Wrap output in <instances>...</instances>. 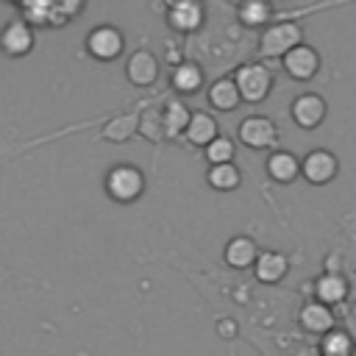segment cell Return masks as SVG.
Here are the masks:
<instances>
[{"label": "cell", "mask_w": 356, "mask_h": 356, "mask_svg": "<svg viewBox=\"0 0 356 356\" xmlns=\"http://www.w3.org/2000/svg\"><path fill=\"white\" fill-rule=\"evenodd\" d=\"M234 81H236V89H239V97L242 103L248 106H259L270 97L273 92V70L259 64V61H250V64H239L234 70Z\"/></svg>", "instance_id": "1"}, {"label": "cell", "mask_w": 356, "mask_h": 356, "mask_svg": "<svg viewBox=\"0 0 356 356\" xmlns=\"http://www.w3.org/2000/svg\"><path fill=\"white\" fill-rule=\"evenodd\" d=\"M103 186L114 203H136L145 195V172L134 164H114L106 172Z\"/></svg>", "instance_id": "2"}, {"label": "cell", "mask_w": 356, "mask_h": 356, "mask_svg": "<svg viewBox=\"0 0 356 356\" xmlns=\"http://www.w3.org/2000/svg\"><path fill=\"white\" fill-rule=\"evenodd\" d=\"M298 44H303V28L298 22H273L259 36V56L261 58H284Z\"/></svg>", "instance_id": "3"}, {"label": "cell", "mask_w": 356, "mask_h": 356, "mask_svg": "<svg viewBox=\"0 0 356 356\" xmlns=\"http://www.w3.org/2000/svg\"><path fill=\"white\" fill-rule=\"evenodd\" d=\"M236 139L250 150H273L278 145V125L264 114H248L236 125Z\"/></svg>", "instance_id": "4"}, {"label": "cell", "mask_w": 356, "mask_h": 356, "mask_svg": "<svg viewBox=\"0 0 356 356\" xmlns=\"http://www.w3.org/2000/svg\"><path fill=\"white\" fill-rule=\"evenodd\" d=\"M86 53L95 61H114L125 50V36L117 25H97L86 33Z\"/></svg>", "instance_id": "5"}, {"label": "cell", "mask_w": 356, "mask_h": 356, "mask_svg": "<svg viewBox=\"0 0 356 356\" xmlns=\"http://www.w3.org/2000/svg\"><path fill=\"white\" fill-rule=\"evenodd\" d=\"M339 172V159L325 150V147H312L300 159V178H306L312 186H325L337 178Z\"/></svg>", "instance_id": "6"}, {"label": "cell", "mask_w": 356, "mask_h": 356, "mask_svg": "<svg viewBox=\"0 0 356 356\" xmlns=\"http://www.w3.org/2000/svg\"><path fill=\"white\" fill-rule=\"evenodd\" d=\"M328 114V103L317 92H303L289 103V117L300 131H314L323 125Z\"/></svg>", "instance_id": "7"}, {"label": "cell", "mask_w": 356, "mask_h": 356, "mask_svg": "<svg viewBox=\"0 0 356 356\" xmlns=\"http://www.w3.org/2000/svg\"><path fill=\"white\" fill-rule=\"evenodd\" d=\"M36 44V36H33V28L28 19H11L3 25L0 31V50L11 58H22L33 50Z\"/></svg>", "instance_id": "8"}, {"label": "cell", "mask_w": 356, "mask_h": 356, "mask_svg": "<svg viewBox=\"0 0 356 356\" xmlns=\"http://www.w3.org/2000/svg\"><path fill=\"white\" fill-rule=\"evenodd\" d=\"M281 64L292 81H312L320 72V53L312 44H298L281 58Z\"/></svg>", "instance_id": "9"}, {"label": "cell", "mask_w": 356, "mask_h": 356, "mask_svg": "<svg viewBox=\"0 0 356 356\" xmlns=\"http://www.w3.org/2000/svg\"><path fill=\"white\" fill-rule=\"evenodd\" d=\"M159 75H161V64H159L156 53H150V50L142 47V50H134L128 56V61H125V78L134 86L147 89V86H153L159 81Z\"/></svg>", "instance_id": "10"}, {"label": "cell", "mask_w": 356, "mask_h": 356, "mask_svg": "<svg viewBox=\"0 0 356 356\" xmlns=\"http://www.w3.org/2000/svg\"><path fill=\"white\" fill-rule=\"evenodd\" d=\"M289 273V256L281 253V250H259V259L253 264V275L259 284H267V286H275L286 278Z\"/></svg>", "instance_id": "11"}, {"label": "cell", "mask_w": 356, "mask_h": 356, "mask_svg": "<svg viewBox=\"0 0 356 356\" xmlns=\"http://www.w3.org/2000/svg\"><path fill=\"white\" fill-rule=\"evenodd\" d=\"M203 17H206V8L200 0H184L167 8V25L175 33H195L203 25Z\"/></svg>", "instance_id": "12"}, {"label": "cell", "mask_w": 356, "mask_h": 356, "mask_svg": "<svg viewBox=\"0 0 356 356\" xmlns=\"http://www.w3.org/2000/svg\"><path fill=\"white\" fill-rule=\"evenodd\" d=\"M264 170L275 184H292L295 178H300V159L292 150H270Z\"/></svg>", "instance_id": "13"}, {"label": "cell", "mask_w": 356, "mask_h": 356, "mask_svg": "<svg viewBox=\"0 0 356 356\" xmlns=\"http://www.w3.org/2000/svg\"><path fill=\"white\" fill-rule=\"evenodd\" d=\"M222 259H225V264L234 267V270H248V267L253 270V264H256V259H259V245H256L250 236L236 234V236L228 239V245H225V250H222Z\"/></svg>", "instance_id": "14"}, {"label": "cell", "mask_w": 356, "mask_h": 356, "mask_svg": "<svg viewBox=\"0 0 356 356\" xmlns=\"http://www.w3.org/2000/svg\"><path fill=\"white\" fill-rule=\"evenodd\" d=\"M206 100H209V106H211L214 111H222V114H228V111L239 108L242 97H239V89H236L234 75L217 78V81H214V83L206 89Z\"/></svg>", "instance_id": "15"}, {"label": "cell", "mask_w": 356, "mask_h": 356, "mask_svg": "<svg viewBox=\"0 0 356 356\" xmlns=\"http://www.w3.org/2000/svg\"><path fill=\"white\" fill-rule=\"evenodd\" d=\"M298 323H300L303 331L323 337L334 328V312H331V306H325L320 300H309V303H303V309L298 314Z\"/></svg>", "instance_id": "16"}, {"label": "cell", "mask_w": 356, "mask_h": 356, "mask_svg": "<svg viewBox=\"0 0 356 356\" xmlns=\"http://www.w3.org/2000/svg\"><path fill=\"white\" fill-rule=\"evenodd\" d=\"M220 136V128H217V117L209 114V111H192L189 117V125L184 131V139L195 147H206L211 139Z\"/></svg>", "instance_id": "17"}, {"label": "cell", "mask_w": 356, "mask_h": 356, "mask_svg": "<svg viewBox=\"0 0 356 356\" xmlns=\"http://www.w3.org/2000/svg\"><path fill=\"white\" fill-rule=\"evenodd\" d=\"M348 281H345V275H339V273H334V270H328V273H323L317 281H314V298L320 300V303H325V306H337V303H342L345 298H348Z\"/></svg>", "instance_id": "18"}, {"label": "cell", "mask_w": 356, "mask_h": 356, "mask_svg": "<svg viewBox=\"0 0 356 356\" xmlns=\"http://www.w3.org/2000/svg\"><path fill=\"white\" fill-rule=\"evenodd\" d=\"M170 83H172V89L178 95H195V92H200V86H203V70H200V64H195V61L175 64L172 72H170Z\"/></svg>", "instance_id": "19"}, {"label": "cell", "mask_w": 356, "mask_h": 356, "mask_svg": "<svg viewBox=\"0 0 356 356\" xmlns=\"http://www.w3.org/2000/svg\"><path fill=\"white\" fill-rule=\"evenodd\" d=\"M206 184L211 189H217V192H234L242 184V170L234 161H228V164H209Z\"/></svg>", "instance_id": "20"}, {"label": "cell", "mask_w": 356, "mask_h": 356, "mask_svg": "<svg viewBox=\"0 0 356 356\" xmlns=\"http://www.w3.org/2000/svg\"><path fill=\"white\" fill-rule=\"evenodd\" d=\"M236 17L248 28H267V22L273 17V6H270V0H242L236 6Z\"/></svg>", "instance_id": "21"}, {"label": "cell", "mask_w": 356, "mask_h": 356, "mask_svg": "<svg viewBox=\"0 0 356 356\" xmlns=\"http://www.w3.org/2000/svg\"><path fill=\"white\" fill-rule=\"evenodd\" d=\"M161 114H164V128H167V139H175V136H184V131H186V125H189V117H192V111L186 108V103H181V100H167V106L161 108Z\"/></svg>", "instance_id": "22"}, {"label": "cell", "mask_w": 356, "mask_h": 356, "mask_svg": "<svg viewBox=\"0 0 356 356\" xmlns=\"http://www.w3.org/2000/svg\"><path fill=\"white\" fill-rule=\"evenodd\" d=\"M320 353L323 356H350L353 353V339L342 328H331L328 334L320 337Z\"/></svg>", "instance_id": "23"}, {"label": "cell", "mask_w": 356, "mask_h": 356, "mask_svg": "<svg viewBox=\"0 0 356 356\" xmlns=\"http://www.w3.org/2000/svg\"><path fill=\"white\" fill-rule=\"evenodd\" d=\"M134 134H139V117H136V114L114 117V120L103 128V139H108V142H125V139H131Z\"/></svg>", "instance_id": "24"}, {"label": "cell", "mask_w": 356, "mask_h": 356, "mask_svg": "<svg viewBox=\"0 0 356 356\" xmlns=\"http://www.w3.org/2000/svg\"><path fill=\"white\" fill-rule=\"evenodd\" d=\"M203 156H206V161L209 164H228V161H234V156H236V145H234V139L231 136H217V139H211L206 147H203Z\"/></svg>", "instance_id": "25"}, {"label": "cell", "mask_w": 356, "mask_h": 356, "mask_svg": "<svg viewBox=\"0 0 356 356\" xmlns=\"http://www.w3.org/2000/svg\"><path fill=\"white\" fill-rule=\"evenodd\" d=\"M139 134H142L147 142H161V139H167L164 114H161L159 108H147V111L139 117Z\"/></svg>", "instance_id": "26"}, {"label": "cell", "mask_w": 356, "mask_h": 356, "mask_svg": "<svg viewBox=\"0 0 356 356\" xmlns=\"http://www.w3.org/2000/svg\"><path fill=\"white\" fill-rule=\"evenodd\" d=\"M53 6H56V11H61L64 17H72V14H78V11L83 8V0H53Z\"/></svg>", "instance_id": "27"}, {"label": "cell", "mask_w": 356, "mask_h": 356, "mask_svg": "<svg viewBox=\"0 0 356 356\" xmlns=\"http://www.w3.org/2000/svg\"><path fill=\"white\" fill-rule=\"evenodd\" d=\"M178 3H184V0H164V6H167V8H172V6H178Z\"/></svg>", "instance_id": "28"}]
</instances>
